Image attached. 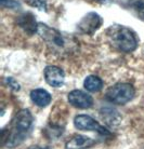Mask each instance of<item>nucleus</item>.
<instances>
[{"label":"nucleus","instance_id":"f257e3e1","mask_svg":"<svg viewBox=\"0 0 144 149\" xmlns=\"http://www.w3.org/2000/svg\"><path fill=\"white\" fill-rule=\"evenodd\" d=\"M33 125V116L28 109H22L15 116L8 136H4V145L13 148L22 144Z\"/></svg>","mask_w":144,"mask_h":149},{"label":"nucleus","instance_id":"f03ea898","mask_svg":"<svg viewBox=\"0 0 144 149\" xmlns=\"http://www.w3.org/2000/svg\"><path fill=\"white\" fill-rule=\"evenodd\" d=\"M107 38L113 47L120 52L130 53L138 47V38L132 30L122 25L111 26L106 31Z\"/></svg>","mask_w":144,"mask_h":149},{"label":"nucleus","instance_id":"7ed1b4c3","mask_svg":"<svg viewBox=\"0 0 144 149\" xmlns=\"http://www.w3.org/2000/svg\"><path fill=\"white\" fill-rule=\"evenodd\" d=\"M37 33L47 42L48 47L51 49L52 51H54L56 53L68 52V50H70V45H67L68 42L65 39V37L56 29L49 27L46 24L39 23Z\"/></svg>","mask_w":144,"mask_h":149},{"label":"nucleus","instance_id":"20e7f679","mask_svg":"<svg viewBox=\"0 0 144 149\" xmlns=\"http://www.w3.org/2000/svg\"><path fill=\"white\" fill-rule=\"evenodd\" d=\"M136 90L129 83H117L106 91L105 98L112 104L125 105L134 97Z\"/></svg>","mask_w":144,"mask_h":149},{"label":"nucleus","instance_id":"39448f33","mask_svg":"<svg viewBox=\"0 0 144 149\" xmlns=\"http://www.w3.org/2000/svg\"><path fill=\"white\" fill-rule=\"evenodd\" d=\"M74 125L76 129L80 131H91L96 132L102 136H111V132L102 127L100 123L96 121L92 117L88 115H78L75 117Z\"/></svg>","mask_w":144,"mask_h":149},{"label":"nucleus","instance_id":"423d86ee","mask_svg":"<svg viewBox=\"0 0 144 149\" xmlns=\"http://www.w3.org/2000/svg\"><path fill=\"white\" fill-rule=\"evenodd\" d=\"M102 24H103V19L101 17V15L96 12H90L80 19V22L77 25V28L82 34L92 36L102 26Z\"/></svg>","mask_w":144,"mask_h":149},{"label":"nucleus","instance_id":"0eeeda50","mask_svg":"<svg viewBox=\"0 0 144 149\" xmlns=\"http://www.w3.org/2000/svg\"><path fill=\"white\" fill-rule=\"evenodd\" d=\"M67 100L72 106L79 109H88L93 105L92 96L81 90H73L68 94Z\"/></svg>","mask_w":144,"mask_h":149},{"label":"nucleus","instance_id":"6e6552de","mask_svg":"<svg viewBox=\"0 0 144 149\" xmlns=\"http://www.w3.org/2000/svg\"><path fill=\"white\" fill-rule=\"evenodd\" d=\"M44 79L49 86L54 88H61L65 81V74L60 67L47 66L44 69Z\"/></svg>","mask_w":144,"mask_h":149},{"label":"nucleus","instance_id":"1a4fd4ad","mask_svg":"<svg viewBox=\"0 0 144 149\" xmlns=\"http://www.w3.org/2000/svg\"><path fill=\"white\" fill-rule=\"evenodd\" d=\"M96 144V139H92L85 135H76L66 142L65 149H89Z\"/></svg>","mask_w":144,"mask_h":149},{"label":"nucleus","instance_id":"9d476101","mask_svg":"<svg viewBox=\"0 0 144 149\" xmlns=\"http://www.w3.org/2000/svg\"><path fill=\"white\" fill-rule=\"evenodd\" d=\"M38 24L39 23L36 22L35 16L32 13H30V12L20 15L19 19H18V25L21 28H23L24 31L28 35H34L35 33H37Z\"/></svg>","mask_w":144,"mask_h":149},{"label":"nucleus","instance_id":"9b49d317","mask_svg":"<svg viewBox=\"0 0 144 149\" xmlns=\"http://www.w3.org/2000/svg\"><path fill=\"white\" fill-rule=\"evenodd\" d=\"M100 115L110 127H117L122 121V116L119 115V112L116 109L111 106L102 107L100 110Z\"/></svg>","mask_w":144,"mask_h":149},{"label":"nucleus","instance_id":"f8f14e48","mask_svg":"<svg viewBox=\"0 0 144 149\" xmlns=\"http://www.w3.org/2000/svg\"><path fill=\"white\" fill-rule=\"evenodd\" d=\"M30 100L39 107L48 106L52 101V97L48 91L44 89H35L30 92Z\"/></svg>","mask_w":144,"mask_h":149},{"label":"nucleus","instance_id":"ddd939ff","mask_svg":"<svg viewBox=\"0 0 144 149\" xmlns=\"http://www.w3.org/2000/svg\"><path fill=\"white\" fill-rule=\"evenodd\" d=\"M120 3L144 21V0H120Z\"/></svg>","mask_w":144,"mask_h":149},{"label":"nucleus","instance_id":"4468645a","mask_svg":"<svg viewBox=\"0 0 144 149\" xmlns=\"http://www.w3.org/2000/svg\"><path fill=\"white\" fill-rule=\"evenodd\" d=\"M103 81L102 79L99 78L98 76H88L87 78L85 79V82H84V86L85 89L89 92H99L103 89Z\"/></svg>","mask_w":144,"mask_h":149},{"label":"nucleus","instance_id":"2eb2a0df","mask_svg":"<svg viewBox=\"0 0 144 149\" xmlns=\"http://www.w3.org/2000/svg\"><path fill=\"white\" fill-rule=\"evenodd\" d=\"M25 2L30 7L37 8L41 11L47 10V0H25Z\"/></svg>","mask_w":144,"mask_h":149},{"label":"nucleus","instance_id":"dca6fc26","mask_svg":"<svg viewBox=\"0 0 144 149\" xmlns=\"http://www.w3.org/2000/svg\"><path fill=\"white\" fill-rule=\"evenodd\" d=\"M1 2V7L4 8V9H16V8H20V3L15 0H0Z\"/></svg>","mask_w":144,"mask_h":149},{"label":"nucleus","instance_id":"f3484780","mask_svg":"<svg viewBox=\"0 0 144 149\" xmlns=\"http://www.w3.org/2000/svg\"><path fill=\"white\" fill-rule=\"evenodd\" d=\"M6 82L8 83V86H10L13 91H20V84L18 83V81L12 77H8L6 78Z\"/></svg>","mask_w":144,"mask_h":149},{"label":"nucleus","instance_id":"a211bd4d","mask_svg":"<svg viewBox=\"0 0 144 149\" xmlns=\"http://www.w3.org/2000/svg\"><path fill=\"white\" fill-rule=\"evenodd\" d=\"M93 1H96V3H100V4H106L112 2L111 0H93Z\"/></svg>","mask_w":144,"mask_h":149}]
</instances>
